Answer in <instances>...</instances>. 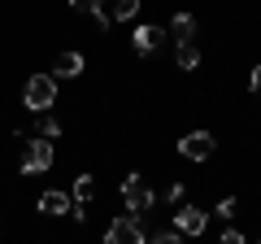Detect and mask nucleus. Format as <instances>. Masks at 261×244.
<instances>
[{
	"instance_id": "obj_4",
	"label": "nucleus",
	"mask_w": 261,
	"mask_h": 244,
	"mask_svg": "<svg viewBox=\"0 0 261 244\" xmlns=\"http://www.w3.org/2000/svg\"><path fill=\"white\" fill-rule=\"evenodd\" d=\"M53 166V140H27V153H22V175H44V170Z\"/></svg>"
},
{
	"instance_id": "obj_3",
	"label": "nucleus",
	"mask_w": 261,
	"mask_h": 244,
	"mask_svg": "<svg viewBox=\"0 0 261 244\" xmlns=\"http://www.w3.org/2000/svg\"><path fill=\"white\" fill-rule=\"evenodd\" d=\"M105 244H148V231H144L140 218H113L109 231H105Z\"/></svg>"
},
{
	"instance_id": "obj_17",
	"label": "nucleus",
	"mask_w": 261,
	"mask_h": 244,
	"mask_svg": "<svg viewBox=\"0 0 261 244\" xmlns=\"http://www.w3.org/2000/svg\"><path fill=\"white\" fill-rule=\"evenodd\" d=\"M79 13H96V9H105V0H70Z\"/></svg>"
},
{
	"instance_id": "obj_8",
	"label": "nucleus",
	"mask_w": 261,
	"mask_h": 244,
	"mask_svg": "<svg viewBox=\"0 0 261 244\" xmlns=\"http://www.w3.org/2000/svg\"><path fill=\"white\" fill-rule=\"evenodd\" d=\"M79 75H83V53H61L57 57L53 79H79Z\"/></svg>"
},
{
	"instance_id": "obj_21",
	"label": "nucleus",
	"mask_w": 261,
	"mask_h": 244,
	"mask_svg": "<svg viewBox=\"0 0 261 244\" xmlns=\"http://www.w3.org/2000/svg\"><path fill=\"white\" fill-rule=\"evenodd\" d=\"M257 244H261V240H257Z\"/></svg>"
},
{
	"instance_id": "obj_15",
	"label": "nucleus",
	"mask_w": 261,
	"mask_h": 244,
	"mask_svg": "<svg viewBox=\"0 0 261 244\" xmlns=\"http://www.w3.org/2000/svg\"><path fill=\"white\" fill-rule=\"evenodd\" d=\"M148 244H183V231H157L148 235Z\"/></svg>"
},
{
	"instance_id": "obj_7",
	"label": "nucleus",
	"mask_w": 261,
	"mask_h": 244,
	"mask_svg": "<svg viewBox=\"0 0 261 244\" xmlns=\"http://www.w3.org/2000/svg\"><path fill=\"white\" fill-rule=\"evenodd\" d=\"M205 227H209V214H205V209H192V205L174 209V231H183V235H205Z\"/></svg>"
},
{
	"instance_id": "obj_10",
	"label": "nucleus",
	"mask_w": 261,
	"mask_h": 244,
	"mask_svg": "<svg viewBox=\"0 0 261 244\" xmlns=\"http://www.w3.org/2000/svg\"><path fill=\"white\" fill-rule=\"evenodd\" d=\"M170 35H174L178 44H192V39H196V18H192V13H174V22H170Z\"/></svg>"
},
{
	"instance_id": "obj_6",
	"label": "nucleus",
	"mask_w": 261,
	"mask_h": 244,
	"mask_svg": "<svg viewBox=\"0 0 261 244\" xmlns=\"http://www.w3.org/2000/svg\"><path fill=\"white\" fill-rule=\"evenodd\" d=\"M130 44H135V53H140V57H152L161 44H166V31L152 27V22H144V27L130 31Z\"/></svg>"
},
{
	"instance_id": "obj_5",
	"label": "nucleus",
	"mask_w": 261,
	"mask_h": 244,
	"mask_svg": "<svg viewBox=\"0 0 261 244\" xmlns=\"http://www.w3.org/2000/svg\"><path fill=\"white\" fill-rule=\"evenodd\" d=\"M214 149H218V144H214V135H209V131H187L183 140H178V153H183L187 161H205V157H214Z\"/></svg>"
},
{
	"instance_id": "obj_2",
	"label": "nucleus",
	"mask_w": 261,
	"mask_h": 244,
	"mask_svg": "<svg viewBox=\"0 0 261 244\" xmlns=\"http://www.w3.org/2000/svg\"><path fill=\"white\" fill-rule=\"evenodd\" d=\"M122 197H126V209H130V218H144L152 205H157V197H152V188H144V179L130 170L126 179H122Z\"/></svg>"
},
{
	"instance_id": "obj_13",
	"label": "nucleus",
	"mask_w": 261,
	"mask_h": 244,
	"mask_svg": "<svg viewBox=\"0 0 261 244\" xmlns=\"http://www.w3.org/2000/svg\"><path fill=\"white\" fill-rule=\"evenodd\" d=\"M140 5L144 0H118V5H113V22H130L135 13H140Z\"/></svg>"
},
{
	"instance_id": "obj_1",
	"label": "nucleus",
	"mask_w": 261,
	"mask_h": 244,
	"mask_svg": "<svg viewBox=\"0 0 261 244\" xmlns=\"http://www.w3.org/2000/svg\"><path fill=\"white\" fill-rule=\"evenodd\" d=\"M22 105H27V113H48L57 105V79L53 75H31L27 87H22Z\"/></svg>"
},
{
	"instance_id": "obj_16",
	"label": "nucleus",
	"mask_w": 261,
	"mask_h": 244,
	"mask_svg": "<svg viewBox=\"0 0 261 244\" xmlns=\"http://www.w3.org/2000/svg\"><path fill=\"white\" fill-rule=\"evenodd\" d=\"M235 209H240V205H235V197H226V201H218L214 214H218V218H235Z\"/></svg>"
},
{
	"instance_id": "obj_11",
	"label": "nucleus",
	"mask_w": 261,
	"mask_h": 244,
	"mask_svg": "<svg viewBox=\"0 0 261 244\" xmlns=\"http://www.w3.org/2000/svg\"><path fill=\"white\" fill-rule=\"evenodd\" d=\"M70 197H74L79 205H87V201L96 197V179H92V175H79V179H74V188H70Z\"/></svg>"
},
{
	"instance_id": "obj_9",
	"label": "nucleus",
	"mask_w": 261,
	"mask_h": 244,
	"mask_svg": "<svg viewBox=\"0 0 261 244\" xmlns=\"http://www.w3.org/2000/svg\"><path fill=\"white\" fill-rule=\"evenodd\" d=\"M70 201H74V197H70V192H44V197H39V209H44V214H65V209H74V205H70Z\"/></svg>"
},
{
	"instance_id": "obj_19",
	"label": "nucleus",
	"mask_w": 261,
	"mask_h": 244,
	"mask_svg": "<svg viewBox=\"0 0 261 244\" xmlns=\"http://www.w3.org/2000/svg\"><path fill=\"white\" fill-rule=\"evenodd\" d=\"M166 201H170V205H178V201H183V183H170V188H166Z\"/></svg>"
},
{
	"instance_id": "obj_20",
	"label": "nucleus",
	"mask_w": 261,
	"mask_h": 244,
	"mask_svg": "<svg viewBox=\"0 0 261 244\" xmlns=\"http://www.w3.org/2000/svg\"><path fill=\"white\" fill-rule=\"evenodd\" d=\"M248 87L261 96V66H252V75H248Z\"/></svg>"
},
{
	"instance_id": "obj_12",
	"label": "nucleus",
	"mask_w": 261,
	"mask_h": 244,
	"mask_svg": "<svg viewBox=\"0 0 261 244\" xmlns=\"http://www.w3.org/2000/svg\"><path fill=\"white\" fill-rule=\"evenodd\" d=\"M178 70H200V48L192 44H178Z\"/></svg>"
},
{
	"instance_id": "obj_14",
	"label": "nucleus",
	"mask_w": 261,
	"mask_h": 244,
	"mask_svg": "<svg viewBox=\"0 0 261 244\" xmlns=\"http://www.w3.org/2000/svg\"><path fill=\"white\" fill-rule=\"evenodd\" d=\"M39 135H44V140H57V135H61V118H53V113H39Z\"/></svg>"
},
{
	"instance_id": "obj_18",
	"label": "nucleus",
	"mask_w": 261,
	"mask_h": 244,
	"mask_svg": "<svg viewBox=\"0 0 261 244\" xmlns=\"http://www.w3.org/2000/svg\"><path fill=\"white\" fill-rule=\"evenodd\" d=\"M222 244H248V240L240 235V227H226V231H222Z\"/></svg>"
}]
</instances>
